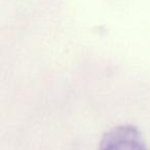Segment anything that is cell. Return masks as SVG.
<instances>
[{
    "instance_id": "1",
    "label": "cell",
    "mask_w": 150,
    "mask_h": 150,
    "mask_svg": "<svg viewBox=\"0 0 150 150\" xmlns=\"http://www.w3.org/2000/svg\"><path fill=\"white\" fill-rule=\"evenodd\" d=\"M100 150H147V147L135 127L119 125L104 136Z\"/></svg>"
}]
</instances>
